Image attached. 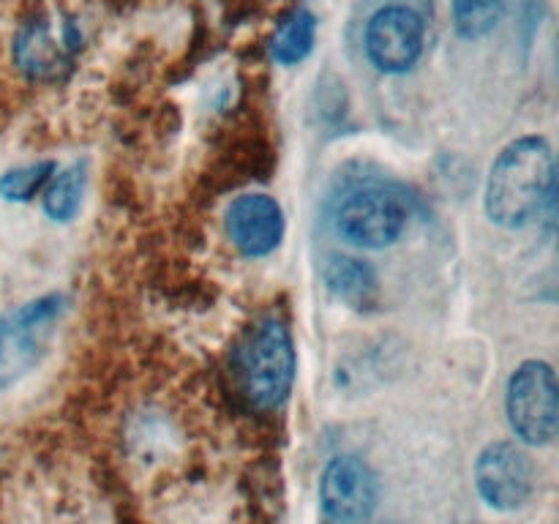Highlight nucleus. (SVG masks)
<instances>
[{
  "label": "nucleus",
  "instance_id": "nucleus-1",
  "mask_svg": "<svg viewBox=\"0 0 559 524\" xmlns=\"http://www.w3.org/2000/svg\"><path fill=\"white\" fill-rule=\"evenodd\" d=\"M555 151L546 136L527 134L502 147L491 164L484 207L497 227L522 229L555 202Z\"/></svg>",
  "mask_w": 559,
  "mask_h": 524
},
{
  "label": "nucleus",
  "instance_id": "nucleus-2",
  "mask_svg": "<svg viewBox=\"0 0 559 524\" xmlns=\"http://www.w3.org/2000/svg\"><path fill=\"white\" fill-rule=\"evenodd\" d=\"M238 380L246 402L262 413H273L287 404L295 385V358L293 333L278 317H265L243 347L238 349Z\"/></svg>",
  "mask_w": 559,
  "mask_h": 524
},
{
  "label": "nucleus",
  "instance_id": "nucleus-3",
  "mask_svg": "<svg viewBox=\"0 0 559 524\" xmlns=\"http://www.w3.org/2000/svg\"><path fill=\"white\" fill-rule=\"evenodd\" d=\"M409 200L385 183H358L344 191L333 207V229L358 249H388L409 224Z\"/></svg>",
  "mask_w": 559,
  "mask_h": 524
},
{
  "label": "nucleus",
  "instance_id": "nucleus-4",
  "mask_svg": "<svg viewBox=\"0 0 559 524\" xmlns=\"http://www.w3.org/2000/svg\"><path fill=\"white\" fill-rule=\"evenodd\" d=\"M66 314V295L49 293L16 306L0 320V388L31 374L52 344Z\"/></svg>",
  "mask_w": 559,
  "mask_h": 524
},
{
  "label": "nucleus",
  "instance_id": "nucleus-5",
  "mask_svg": "<svg viewBox=\"0 0 559 524\" xmlns=\"http://www.w3.org/2000/svg\"><path fill=\"white\" fill-rule=\"evenodd\" d=\"M506 413L513 434L524 445H551L559 431V385L555 366L524 360L508 380Z\"/></svg>",
  "mask_w": 559,
  "mask_h": 524
},
{
  "label": "nucleus",
  "instance_id": "nucleus-6",
  "mask_svg": "<svg viewBox=\"0 0 559 524\" xmlns=\"http://www.w3.org/2000/svg\"><path fill=\"white\" fill-rule=\"evenodd\" d=\"M380 505V478L355 453L333 456L320 478V508L331 524H366Z\"/></svg>",
  "mask_w": 559,
  "mask_h": 524
},
{
  "label": "nucleus",
  "instance_id": "nucleus-7",
  "mask_svg": "<svg viewBox=\"0 0 559 524\" xmlns=\"http://www.w3.org/2000/svg\"><path fill=\"white\" fill-rule=\"evenodd\" d=\"M475 489L495 511H516L535 491V464L522 445L511 440L489 442L475 458Z\"/></svg>",
  "mask_w": 559,
  "mask_h": 524
},
{
  "label": "nucleus",
  "instance_id": "nucleus-8",
  "mask_svg": "<svg viewBox=\"0 0 559 524\" xmlns=\"http://www.w3.org/2000/svg\"><path fill=\"white\" fill-rule=\"evenodd\" d=\"M426 25L409 5H385L366 25V55L382 74H407L424 55Z\"/></svg>",
  "mask_w": 559,
  "mask_h": 524
},
{
  "label": "nucleus",
  "instance_id": "nucleus-9",
  "mask_svg": "<svg viewBox=\"0 0 559 524\" xmlns=\"http://www.w3.org/2000/svg\"><path fill=\"white\" fill-rule=\"evenodd\" d=\"M284 229V211L271 194H243L227 207L229 240L249 260L273 254L282 246Z\"/></svg>",
  "mask_w": 559,
  "mask_h": 524
},
{
  "label": "nucleus",
  "instance_id": "nucleus-10",
  "mask_svg": "<svg viewBox=\"0 0 559 524\" xmlns=\"http://www.w3.org/2000/svg\"><path fill=\"white\" fill-rule=\"evenodd\" d=\"M80 47V31L71 22H63L60 33L47 20H33L16 33L14 38V63L22 74L31 80H49L58 76L69 52Z\"/></svg>",
  "mask_w": 559,
  "mask_h": 524
},
{
  "label": "nucleus",
  "instance_id": "nucleus-11",
  "mask_svg": "<svg viewBox=\"0 0 559 524\" xmlns=\"http://www.w3.org/2000/svg\"><path fill=\"white\" fill-rule=\"evenodd\" d=\"M322 278L331 295L353 309H369L380 295V278L369 262L347 254H331L322 265Z\"/></svg>",
  "mask_w": 559,
  "mask_h": 524
},
{
  "label": "nucleus",
  "instance_id": "nucleus-12",
  "mask_svg": "<svg viewBox=\"0 0 559 524\" xmlns=\"http://www.w3.org/2000/svg\"><path fill=\"white\" fill-rule=\"evenodd\" d=\"M317 41V16L311 11L298 9L278 25L271 41V58L278 66L304 63Z\"/></svg>",
  "mask_w": 559,
  "mask_h": 524
},
{
  "label": "nucleus",
  "instance_id": "nucleus-13",
  "mask_svg": "<svg viewBox=\"0 0 559 524\" xmlns=\"http://www.w3.org/2000/svg\"><path fill=\"white\" fill-rule=\"evenodd\" d=\"M87 167L85 162H74L66 169H55L49 178L47 191H44V213L52 222H71L80 213L82 194H85Z\"/></svg>",
  "mask_w": 559,
  "mask_h": 524
},
{
  "label": "nucleus",
  "instance_id": "nucleus-14",
  "mask_svg": "<svg viewBox=\"0 0 559 524\" xmlns=\"http://www.w3.org/2000/svg\"><path fill=\"white\" fill-rule=\"evenodd\" d=\"M451 11L459 36L475 41L500 25L506 16V0H451Z\"/></svg>",
  "mask_w": 559,
  "mask_h": 524
},
{
  "label": "nucleus",
  "instance_id": "nucleus-15",
  "mask_svg": "<svg viewBox=\"0 0 559 524\" xmlns=\"http://www.w3.org/2000/svg\"><path fill=\"white\" fill-rule=\"evenodd\" d=\"M55 169H58L55 167V162H36V164H27V167L9 169V172L0 178V196L9 202L33 200L38 191L47 189Z\"/></svg>",
  "mask_w": 559,
  "mask_h": 524
}]
</instances>
